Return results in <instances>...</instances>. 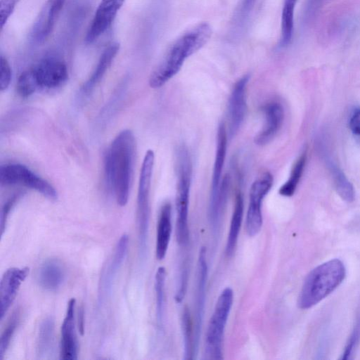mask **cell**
Wrapping results in <instances>:
<instances>
[{
	"label": "cell",
	"instance_id": "obj_1",
	"mask_svg": "<svg viewBox=\"0 0 360 360\" xmlns=\"http://www.w3.org/2000/svg\"><path fill=\"white\" fill-rule=\"evenodd\" d=\"M136 140L129 129L120 131L112 141L105 156V174L108 186L117 204L128 202L133 178Z\"/></svg>",
	"mask_w": 360,
	"mask_h": 360
},
{
	"label": "cell",
	"instance_id": "obj_2",
	"mask_svg": "<svg viewBox=\"0 0 360 360\" xmlns=\"http://www.w3.org/2000/svg\"><path fill=\"white\" fill-rule=\"evenodd\" d=\"M211 34L210 25L202 22L178 38L169 47L160 63L152 72L149 78L150 87L160 88L175 76L186 59L201 49Z\"/></svg>",
	"mask_w": 360,
	"mask_h": 360
},
{
	"label": "cell",
	"instance_id": "obj_3",
	"mask_svg": "<svg viewBox=\"0 0 360 360\" xmlns=\"http://www.w3.org/2000/svg\"><path fill=\"white\" fill-rule=\"evenodd\" d=\"M346 269L339 259H333L314 268L306 276L300 292L297 306L307 309L332 293L344 281Z\"/></svg>",
	"mask_w": 360,
	"mask_h": 360
},
{
	"label": "cell",
	"instance_id": "obj_4",
	"mask_svg": "<svg viewBox=\"0 0 360 360\" xmlns=\"http://www.w3.org/2000/svg\"><path fill=\"white\" fill-rule=\"evenodd\" d=\"M177 185L176 197V241L186 245L189 239L188 224L189 195L192 178V162L188 148L179 146L176 150Z\"/></svg>",
	"mask_w": 360,
	"mask_h": 360
},
{
	"label": "cell",
	"instance_id": "obj_5",
	"mask_svg": "<svg viewBox=\"0 0 360 360\" xmlns=\"http://www.w3.org/2000/svg\"><path fill=\"white\" fill-rule=\"evenodd\" d=\"M227 130L224 122L219 124L217 134V145L213 166L210 198L208 209V219L214 234L217 233L221 215L226 206L227 197L220 196V185L223 167L227 150Z\"/></svg>",
	"mask_w": 360,
	"mask_h": 360
},
{
	"label": "cell",
	"instance_id": "obj_6",
	"mask_svg": "<svg viewBox=\"0 0 360 360\" xmlns=\"http://www.w3.org/2000/svg\"><path fill=\"white\" fill-rule=\"evenodd\" d=\"M233 302V292L227 287L220 293L208 323L205 348V356L207 359L223 358V338Z\"/></svg>",
	"mask_w": 360,
	"mask_h": 360
},
{
	"label": "cell",
	"instance_id": "obj_7",
	"mask_svg": "<svg viewBox=\"0 0 360 360\" xmlns=\"http://www.w3.org/2000/svg\"><path fill=\"white\" fill-rule=\"evenodd\" d=\"M155 162V154L148 150L145 154L139 181L136 223L140 254L146 252L150 219V191Z\"/></svg>",
	"mask_w": 360,
	"mask_h": 360
},
{
	"label": "cell",
	"instance_id": "obj_8",
	"mask_svg": "<svg viewBox=\"0 0 360 360\" xmlns=\"http://www.w3.org/2000/svg\"><path fill=\"white\" fill-rule=\"evenodd\" d=\"M0 182L1 186L21 185L25 186L52 200H56L58 198L56 190L49 181L21 164L8 163L1 165Z\"/></svg>",
	"mask_w": 360,
	"mask_h": 360
},
{
	"label": "cell",
	"instance_id": "obj_9",
	"mask_svg": "<svg viewBox=\"0 0 360 360\" xmlns=\"http://www.w3.org/2000/svg\"><path fill=\"white\" fill-rule=\"evenodd\" d=\"M273 181L271 174L266 172L251 186L245 220V230L249 236H256L262 229L263 223L262 204L264 198L271 190Z\"/></svg>",
	"mask_w": 360,
	"mask_h": 360
},
{
	"label": "cell",
	"instance_id": "obj_10",
	"mask_svg": "<svg viewBox=\"0 0 360 360\" xmlns=\"http://www.w3.org/2000/svg\"><path fill=\"white\" fill-rule=\"evenodd\" d=\"M65 0H47L32 26L30 37L35 44L44 42L51 34Z\"/></svg>",
	"mask_w": 360,
	"mask_h": 360
},
{
	"label": "cell",
	"instance_id": "obj_11",
	"mask_svg": "<svg viewBox=\"0 0 360 360\" xmlns=\"http://www.w3.org/2000/svg\"><path fill=\"white\" fill-rule=\"evenodd\" d=\"M208 268L206 259V249L202 247L199 252L198 260L197 285L195 304V323H194V349L196 355L200 333L202 330V321L205 313L206 285L207 281Z\"/></svg>",
	"mask_w": 360,
	"mask_h": 360
},
{
	"label": "cell",
	"instance_id": "obj_12",
	"mask_svg": "<svg viewBox=\"0 0 360 360\" xmlns=\"http://www.w3.org/2000/svg\"><path fill=\"white\" fill-rule=\"evenodd\" d=\"M250 77H240L233 85L228 103L229 134L233 138L240 129L246 114V91Z\"/></svg>",
	"mask_w": 360,
	"mask_h": 360
},
{
	"label": "cell",
	"instance_id": "obj_13",
	"mask_svg": "<svg viewBox=\"0 0 360 360\" xmlns=\"http://www.w3.org/2000/svg\"><path fill=\"white\" fill-rule=\"evenodd\" d=\"M32 69L39 88L58 87L66 81L68 76L66 64L53 56L41 60Z\"/></svg>",
	"mask_w": 360,
	"mask_h": 360
},
{
	"label": "cell",
	"instance_id": "obj_14",
	"mask_svg": "<svg viewBox=\"0 0 360 360\" xmlns=\"http://www.w3.org/2000/svg\"><path fill=\"white\" fill-rule=\"evenodd\" d=\"M124 0H101L88 27L85 41L91 44L112 25Z\"/></svg>",
	"mask_w": 360,
	"mask_h": 360
},
{
	"label": "cell",
	"instance_id": "obj_15",
	"mask_svg": "<svg viewBox=\"0 0 360 360\" xmlns=\"http://www.w3.org/2000/svg\"><path fill=\"white\" fill-rule=\"evenodd\" d=\"M29 270L28 267H12L3 274L0 284L1 320H3L13 304L21 283L29 274Z\"/></svg>",
	"mask_w": 360,
	"mask_h": 360
},
{
	"label": "cell",
	"instance_id": "obj_16",
	"mask_svg": "<svg viewBox=\"0 0 360 360\" xmlns=\"http://www.w3.org/2000/svg\"><path fill=\"white\" fill-rule=\"evenodd\" d=\"M264 124L255 137V143L258 146L269 143L282 127L284 120V109L278 101H271L263 107Z\"/></svg>",
	"mask_w": 360,
	"mask_h": 360
},
{
	"label": "cell",
	"instance_id": "obj_17",
	"mask_svg": "<svg viewBox=\"0 0 360 360\" xmlns=\"http://www.w3.org/2000/svg\"><path fill=\"white\" fill-rule=\"evenodd\" d=\"M76 300H69L66 314L61 326L60 356L63 360L77 359V340L75 328V309Z\"/></svg>",
	"mask_w": 360,
	"mask_h": 360
},
{
	"label": "cell",
	"instance_id": "obj_18",
	"mask_svg": "<svg viewBox=\"0 0 360 360\" xmlns=\"http://www.w3.org/2000/svg\"><path fill=\"white\" fill-rule=\"evenodd\" d=\"M65 269L62 263L56 259H48L40 266L37 273V281L44 290H58L65 280Z\"/></svg>",
	"mask_w": 360,
	"mask_h": 360
},
{
	"label": "cell",
	"instance_id": "obj_19",
	"mask_svg": "<svg viewBox=\"0 0 360 360\" xmlns=\"http://www.w3.org/2000/svg\"><path fill=\"white\" fill-rule=\"evenodd\" d=\"M171 215V205L166 202L160 210L157 226L155 253L159 260L165 258L169 244L172 233Z\"/></svg>",
	"mask_w": 360,
	"mask_h": 360
},
{
	"label": "cell",
	"instance_id": "obj_20",
	"mask_svg": "<svg viewBox=\"0 0 360 360\" xmlns=\"http://www.w3.org/2000/svg\"><path fill=\"white\" fill-rule=\"evenodd\" d=\"M119 49V44L112 43L104 49L95 69L81 89L82 94H89L100 82L116 57Z\"/></svg>",
	"mask_w": 360,
	"mask_h": 360
},
{
	"label": "cell",
	"instance_id": "obj_21",
	"mask_svg": "<svg viewBox=\"0 0 360 360\" xmlns=\"http://www.w3.org/2000/svg\"><path fill=\"white\" fill-rule=\"evenodd\" d=\"M244 211V202L240 191L236 194L234 207L231 216L229 231L226 240L225 252L228 257L233 255L238 242Z\"/></svg>",
	"mask_w": 360,
	"mask_h": 360
},
{
	"label": "cell",
	"instance_id": "obj_22",
	"mask_svg": "<svg viewBox=\"0 0 360 360\" xmlns=\"http://www.w3.org/2000/svg\"><path fill=\"white\" fill-rule=\"evenodd\" d=\"M54 320L50 316L45 318L39 326L37 350L40 359L49 358L54 352Z\"/></svg>",
	"mask_w": 360,
	"mask_h": 360
},
{
	"label": "cell",
	"instance_id": "obj_23",
	"mask_svg": "<svg viewBox=\"0 0 360 360\" xmlns=\"http://www.w3.org/2000/svg\"><path fill=\"white\" fill-rule=\"evenodd\" d=\"M328 167L338 194L347 202L354 201L355 198L354 187L344 172L331 161L328 162Z\"/></svg>",
	"mask_w": 360,
	"mask_h": 360
},
{
	"label": "cell",
	"instance_id": "obj_24",
	"mask_svg": "<svg viewBox=\"0 0 360 360\" xmlns=\"http://www.w3.org/2000/svg\"><path fill=\"white\" fill-rule=\"evenodd\" d=\"M307 161V152L304 150L292 166L288 179L281 186L278 193L284 197L294 195L302 176Z\"/></svg>",
	"mask_w": 360,
	"mask_h": 360
},
{
	"label": "cell",
	"instance_id": "obj_25",
	"mask_svg": "<svg viewBox=\"0 0 360 360\" xmlns=\"http://www.w3.org/2000/svg\"><path fill=\"white\" fill-rule=\"evenodd\" d=\"M297 0H284L281 15V37L280 44L282 47L288 46L292 39L294 25V10Z\"/></svg>",
	"mask_w": 360,
	"mask_h": 360
},
{
	"label": "cell",
	"instance_id": "obj_26",
	"mask_svg": "<svg viewBox=\"0 0 360 360\" xmlns=\"http://www.w3.org/2000/svg\"><path fill=\"white\" fill-rule=\"evenodd\" d=\"M181 331L184 342V359H193L195 355L194 330L189 309L185 307L181 315Z\"/></svg>",
	"mask_w": 360,
	"mask_h": 360
},
{
	"label": "cell",
	"instance_id": "obj_27",
	"mask_svg": "<svg viewBox=\"0 0 360 360\" xmlns=\"http://www.w3.org/2000/svg\"><path fill=\"white\" fill-rule=\"evenodd\" d=\"M166 270L160 266L155 274V290L156 293V319L158 326L162 327L165 311V284Z\"/></svg>",
	"mask_w": 360,
	"mask_h": 360
},
{
	"label": "cell",
	"instance_id": "obj_28",
	"mask_svg": "<svg viewBox=\"0 0 360 360\" xmlns=\"http://www.w3.org/2000/svg\"><path fill=\"white\" fill-rule=\"evenodd\" d=\"M39 88L32 68L20 74L17 81L16 89L21 97H29Z\"/></svg>",
	"mask_w": 360,
	"mask_h": 360
},
{
	"label": "cell",
	"instance_id": "obj_29",
	"mask_svg": "<svg viewBox=\"0 0 360 360\" xmlns=\"http://www.w3.org/2000/svg\"><path fill=\"white\" fill-rule=\"evenodd\" d=\"M129 244V236L123 234L117 242L113 259L108 271V279L109 282L113 280L117 271L119 269L127 255ZM108 284V283H107Z\"/></svg>",
	"mask_w": 360,
	"mask_h": 360
},
{
	"label": "cell",
	"instance_id": "obj_30",
	"mask_svg": "<svg viewBox=\"0 0 360 360\" xmlns=\"http://www.w3.org/2000/svg\"><path fill=\"white\" fill-rule=\"evenodd\" d=\"M19 315L18 311L14 312L2 332L0 340V359L4 358V355L10 345L11 338L19 323Z\"/></svg>",
	"mask_w": 360,
	"mask_h": 360
},
{
	"label": "cell",
	"instance_id": "obj_31",
	"mask_svg": "<svg viewBox=\"0 0 360 360\" xmlns=\"http://www.w3.org/2000/svg\"><path fill=\"white\" fill-rule=\"evenodd\" d=\"M12 71L11 66L4 56L1 55L0 57V89L1 91L6 90L11 80Z\"/></svg>",
	"mask_w": 360,
	"mask_h": 360
},
{
	"label": "cell",
	"instance_id": "obj_32",
	"mask_svg": "<svg viewBox=\"0 0 360 360\" xmlns=\"http://www.w3.org/2000/svg\"><path fill=\"white\" fill-rule=\"evenodd\" d=\"M21 196H22L21 193H16V194L13 195L12 197H11L10 198H8L6 200V202L4 204L2 209H1V222H0L1 236L4 234V233L5 231L7 219L9 216V214H10L12 208L16 203V202L20 199V198Z\"/></svg>",
	"mask_w": 360,
	"mask_h": 360
},
{
	"label": "cell",
	"instance_id": "obj_33",
	"mask_svg": "<svg viewBox=\"0 0 360 360\" xmlns=\"http://www.w3.org/2000/svg\"><path fill=\"white\" fill-rule=\"evenodd\" d=\"M20 0H0V24L3 29Z\"/></svg>",
	"mask_w": 360,
	"mask_h": 360
},
{
	"label": "cell",
	"instance_id": "obj_34",
	"mask_svg": "<svg viewBox=\"0 0 360 360\" xmlns=\"http://www.w3.org/2000/svg\"><path fill=\"white\" fill-rule=\"evenodd\" d=\"M256 0H243L234 17L235 24L242 25L251 12Z\"/></svg>",
	"mask_w": 360,
	"mask_h": 360
},
{
	"label": "cell",
	"instance_id": "obj_35",
	"mask_svg": "<svg viewBox=\"0 0 360 360\" xmlns=\"http://www.w3.org/2000/svg\"><path fill=\"white\" fill-rule=\"evenodd\" d=\"M360 333V324H358L354 328L342 352L341 359H349L352 355L356 345L358 342Z\"/></svg>",
	"mask_w": 360,
	"mask_h": 360
},
{
	"label": "cell",
	"instance_id": "obj_36",
	"mask_svg": "<svg viewBox=\"0 0 360 360\" xmlns=\"http://www.w3.org/2000/svg\"><path fill=\"white\" fill-rule=\"evenodd\" d=\"M187 281L188 271L186 268H184L181 274L179 288L174 297L176 302L178 303H180L185 297L187 289Z\"/></svg>",
	"mask_w": 360,
	"mask_h": 360
},
{
	"label": "cell",
	"instance_id": "obj_37",
	"mask_svg": "<svg viewBox=\"0 0 360 360\" xmlns=\"http://www.w3.org/2000/svg\"><path fill=\"white\" fill-rule=\"evenodd\" d=\"M349 126L351 131L360 137V108L356 109L351 115Z\"/></svg>",
	"mask_w": 360,
	"mask_h": 360
},
{
	"label": "cell",
	"instance_id": "obj_38",
	"mask_svg": "<svg viewBox=\"0 0 360 360\" xmlns=\"http://www.w3.org/2000/svg\"><path fill=\"white\" fill-rule=\"evenodd\" d=\"M78 329L80 334L82 335L84 333V311L83 306L79 307L78 311Z\"/></svg>",
	"mask_w": 360,
	"mask_h": 360
},
{
	"label": "cell",
	"instance_id": "obj_39",
	"mask_svg": "<svg viewBox=\"0 0 360 360\" xmlns=\"http://www.w3.org/2000/svg\"><path fill=\"white\" fill-rule=\"evenodd\" d=\"M320 0H309V4L307 6V13H311L312 11L316 10L317 5L319 4Z\"/></svg>",
	"mask_w": 360,
	"mask_h": 360
}]
</instances>
